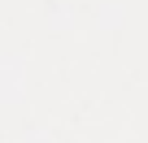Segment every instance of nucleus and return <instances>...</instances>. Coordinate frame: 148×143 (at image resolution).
Wrapping results in <instances>:
<instances>
[]
</instances>
